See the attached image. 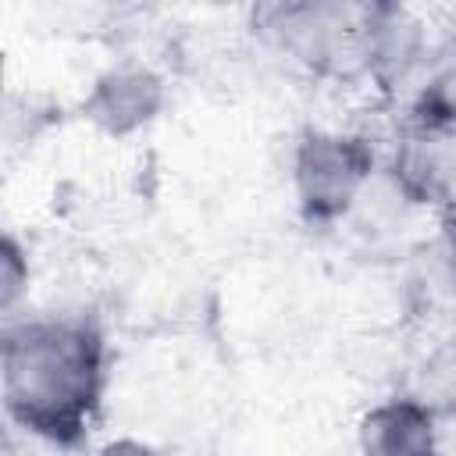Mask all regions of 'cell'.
Masks as SVG:
<instances>
[{
	"label": "cell",
	"instance_id": "6da1fadb",
	"mask_svg": "<svg viewBox=\"0 0 456 456\" xmlns=\"http://www.w3.org/2000/svg\"><path fill=\"white\" fill-rule=\"evenodd\" d=\"M100 392V338L86 324L32 321L4 338L7 413L53 442L82 435Z\"/></svg>",
	"mask_w": 456,
	"mask_h": 456
},
{
	"label": "cell",
	"instance_id": "7a4b0ae2",
	"mask_svg": "<svg viewBox=\"0 0 456 456\" xmlns=\"http://www.w3.org/2000/svg\"><path fill=\"white\" fill-rule=\"evenodd\" d=\"M367 171H370V153L356 139L310 135L296 157V185L303 207L321 217L346 210L356 200L360 185L367 182Z\"/></svg>",
	"mask_w": 456,
	"mask_h": 456
},
{
	"label": "cell",
	"instance_id": "3957f363",
	"mask_svg": "<svg viewBox=\"0 0 456 456\" xmlns=\"http://www.w3.org/2000/svg\"><path fill=\"white\" fill-rule=\"evenodd\" d=\"M349 7H335V4H292V7H274L271 11V25L278 28L281 43L303 57V61H317L328 64L335 61L342 50L356 46V28L367 25H353Z\"/></svg>",
	"mask_w": 456,
	"mask_h": 456
},
{
	"label": "cell",
	"instance_id": "277c9868",
	"mask_svg": "<svg viewBox=\"0 0 456 456\" xmlns=\"http://www.w3.org/2000/svg\"><path fill=\"white\" fill-rule=\"evenodd\" d=\"M157 107H160V82L153 71L135 64L107 71L86 103L89 118L107 132H132L146 125L157 114Z\"/></svg>",
	"mask_w": 456,
	"mask_h": 456
},
{
	"label": "cell",
	"instance_id": "5b68a950",
	"mask_svg": "<svg viewBox=\"0 0 456 456\" xmlns=\"http://www.w3.org/2000/svg\"><path fill=\"white\" fill-rule=\"evenodd\" d=\"M367 456H438L435 417L413 399H395L363 417L360 428Z\"/></svg>",
	"mask_w": 456,
	"mask_h": 456
},
{
	"label": "cell",
	"instance_id": "8992f818",
	"mask_svg": "<svg viewBox=\"0 0 456 456\" xmlns=\"http://www.w3.org/2000/svg\"><path fill=\"white\" fill-rule=\"evenodd\" d=\"M25 278H28V271L21 267V253H18V249H14V242L7 239V242H4V278H0L4 306H11V303L18 299V292H21Z\"/></svg>",
	"mask_w": 456,
	"mask_h": 456
},
{
	"label": "cell",
	"instance_id": "52a82bcc",
	"mask_svg": "<svg viewBox=\"0 0 456 456\" xmlns=\"http://www.w3.org/2000/svg\"><path fill=\"white\" fill-rule=\"evenodd\" d=\"M435 100L442 103V110L456 114V61L435 78Z\"/></svg>",
	"mask_w": 456,
	"mask_h": 456
},
{
	"label": "cell",
	"instance_id": "ba28073f",
	"mask_svg": "<svg viewBox=\"0 0 456 456\" xmlns=\"http://www.w3.org/2000/svg\"><path fill=\"white\" fill-rule=\"evenodd\" d=\"M100 456H157V452L150 445H139V442H114Z\"/></svg>",
	"mask_w": 456,
	"mask_h": 456
},
{
	"label": "cell",
	"instance_id": "9c48e42d",
	"mask_svg": "<svg viewBox=\"0 0 456 456\" xmlns=\"http://www.w3.org/2000/svg\"><path fill=\"white\" fill-rule=\"evenodd\" d=\"M449 249H452V256H456V217H452V228H449Z\"/></svg>",
	"mask_w": 456,
	"mask_h": 456
}]
</instances>
